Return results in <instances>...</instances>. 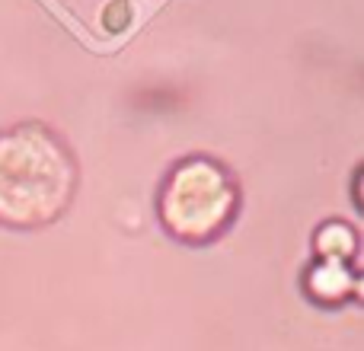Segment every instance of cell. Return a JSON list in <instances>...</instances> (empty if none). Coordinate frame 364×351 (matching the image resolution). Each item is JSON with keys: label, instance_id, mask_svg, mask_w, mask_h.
Segmentation results:
<instances>
[{"label": "cell", "instance_id": "1", "mask_svg": "<svg viewBox=\"0 0 364 351\" xmlns=\"http://www.w3.org/2000/svg\"><path fill=\"white\" fill-rule=\"evenodd\" d=\"M227 205L230 195L214 166H182L166 195V220L179 237H205L224 220Z\"/></svg>", "mask_w": 364, "mask_h": 351}]
</instances>
